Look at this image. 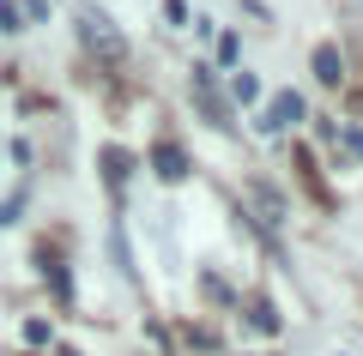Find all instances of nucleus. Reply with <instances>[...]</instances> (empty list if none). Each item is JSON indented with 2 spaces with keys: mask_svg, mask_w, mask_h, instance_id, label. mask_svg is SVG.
Masks as SVG:
<instances>
[{
  "mask_svg": "<svg viewBox=\"0 0 363 356\" xmlns=\"http://www.w3.org/2000/svg\"><path fill=\"white\" fill-rule=\"evenodd\" d=\"M152 169H157V181H182L188 176V151H182L176 139H157L152 145Z\"/></svg>",
  "mask_w": 363,
  "mask_h": 356,
  "instance_id": "nucleus-5",
  "label": "nucleus"
},
{
  "mask_svg": "<svg viewBox=\"0 0 363 356\" xmlns=\"http://www.w3.org/2000/svg\"><path fill=\"white\" fill-rule=\"evenodd\" d=\"M128 169H133V157L128 151H121V145H104V181H109V188H128Z\"/></svg>",
  "mask_w": 363,
  "mask_h": 356,
  "instance_id": "nucleus-7",
  "label": "nucleus"
},
{
  "mask_svg": "<svg viewBox=\"0 0 363 356\" xmlns=\"http://www.w3.org/2000/svg\"><path fill=\"white\" fill-rule=\"evenodd\" d=\"M230 97H236V103H260V79H255V73H236V79H230Z\"/></svg>",
  "mask_w": 363,
  "mask_h": 356,
  "instance_id": "nucleus-9",
  "label": "nucleus"
},
{
  "mask_svg": "<svg viewBox=\"0 0 363 356\" xmlns=\"http://www.w3.org/2000/svg\"><path fill=\"white\" fill-rule=\"evenodd\" d=\"M164 18L169 25H188V0H164Z\"/></svg>",
  "mask_w": 363,
  "mask_h": 356,
  "instance_id": "nucleus-12",
  "label": "nucleus"
},
{
  "mask_svg": "<svg viewBox=\"0 0 363 356\" xmlns=\"http://www.w3.org/2000/svg\"><path fill=\"white\" fill-rule=\"evenodd\" d=\"M309 67H315V79H321V85H339V79H345V54H339L333 42H321Z\"/></svg>",
  "mask_w": 363,
  "mask_h": 356,
  "instance_id": "nucleus-6",
  "label": "nucleus"
},
{
  "mask_svg": "<svg viewBox=\"0 0 363 356\" xmlns=\"http://www.w3.org/2000/svg\"><path fill=\"white\" fill-rule=\"evenodd\" d=\"M0 30H18V6L13 0H0Z\"/></svg>",
  "mask_w": 363,
  "mask_h": 356,
  "instance_id": "nucleus-13",
  "label": "nucleus"
},
{
  "mask_svg": "<svg viewBox=\"0 0 363 356\" xmlns=\"http://www.w3.org/2000/svg\"><path fill=\"white\" fill-rule=\"evenodd\" d=\"M248 326L272 338V332H279V314H272V302H255V308H248Z\"/></svg>",
  "mask_w": 363,
  "mask_h": 356,
  "instance_id": "nucleus-8",
  "label": "nucleus"
},
{
  "mask_svg": "<svg viewBox=\"0 0 363 356\" xmlns=\"http://www.w3.org/2000/svg\"><path fill=\"white\" fill-rule=\"evenodd\" d=\"M357 115H363V97H357Z\"/></svg>",
  "mask_w": 363,
  "mask_h": 356,
  "instance_id": "nucleus-15",
  "label": "nucleus"
},
{
  "mask_svg": "<svg viewBox=\"0 0 363 356\" xmlns=\"http://www.w3.org/2000/svg\"><path fill=\"white\" fill-rule=\"evenodd\" d=\"M79 30H85V42H91L97 54H104V61H121V54H128L121 30L109 25V13H97V6H85V13H79Z\"/></svg>",
  "mask_w": 363,
  "mask_h": 356,
  "instance_id": "nucleus-1",
  "label": "nucleus"
},
{
  "mask_svg": "<svg viewBox=\"0 0 363 356\" xmlns=\"http://www.w3.org/2000/svg\"><path fill=\"white\" fill-rule=\"evenodd\" d=\"M303 121V97L297 91H279V97L260 109V133H285V127H297Z\"/></svg>",
  "mask_w": 363,
  "mask_h": 356,
  "instance_id": "nucleus-3",
  "label": "nucleus"
},
{
  "mask_svg": "<svg viewBox=\"0 0 363 356\" xmlns=\"http://www.w3.org/2000/svg\"><path fill=\"white\" fill-rule=\"evenodd\" d=\"M333 139L345 145V157H357V163H363V127H333Z\"/></svg>",
  "mask_w": 363,
  "mask_h": 356,
  "instance_id": "nucleus-10",
  "label": "nucleus"
},
{
  "mask_svg": "<svg viewBox=\"0 0 363 356\" xmlns=\"http://www.w3.org/2000/svg\"><path fill=\"white\" fill-rule=\"evenodd\" d=\"M25 344H37V350H43V344H49V320H25Z\"/></svg>",
  "mask_w": 363,
  "mask_h": 356,
  "instance_id": "nucleus-11",
  "label": "nucleus"
},
{
  "mask_svg": "<svg viewBox=\"0 0 363 356\" xmlns=\"http://www.w3.org/2000/svg\"><path fill=\"white\" fill-rule=\"evenodd\" d=\"M248 205H255V224L267 229V242H272V229L285 224V200H279L267 181H248Z\"/></svg>",
  "mask_w": 363,
  "mask_h": 356,
  "instance_id": "nucleus-4",
  "label": "nucleus"
},
{
  "mask_svg": "<svg viewBox=\"0 0 363 356\" xmlns=\"http://www.w3.org/2000/svg\"><path fill=\"white\" fill-rule=\"evenodd\" d=\"M188 91H194L200 115H206L212 127H230V103H224V91H218V79H212V67H194V79H188Z\"/></svg>",
  "mask_w": 363,
  "mask_h": 356,
  "instance_id": "nucleus-2",
  "label": "nucleus"
},
{
  "mask_svg": "<svg viewBox=\"0 0 363 356\" xmlns=\"http://www.w3.org/2000/svg\"><path fill=\"white\" fill-rule=\"evenodd\" d=\"M13 212H18V200H6V205H0V224H13Z\"/></svg>",
  "mask_w": 363,
  "mask_h": 356,
  "instance_id": "nucleus-14",
  "label": "nucleus"
}]
</instances>
